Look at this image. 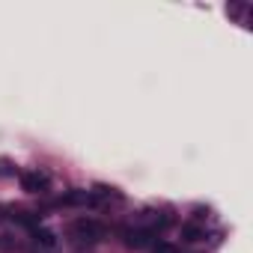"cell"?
I'll list each match as a JSON object with an SVG mask.
<instances>
[{
	"label": "cell",
	"instance_id": "5b68a950",
	"mask_svg": "<svg viewBox=\"0 0 253 253\" xmlns=\"http://www.w3.org/2000/svg\"><path fill=\"white\" fill-rule=\"evenodd\" d=\"M182 238H185V241H200V238H203V229L194 226V223H188V226H182Z\"/></svg>",
	"mask_w": 253,
	"mask_h": 253
},
{
	"label": "cell",
	"instance_id": "8992f818",
	"mask_svg": "<svg viewBox=\"0 0 253 253\" xmlns=\"http://www.w3.org/2000/svg\"><path fill=\"white\" fill-rule=\"evenodd\" d=\"M155 253H176V247H173V244H158Z\"/></svg>",
	"mask_w": 253,
	"mask_h": 253
},
{
	"label": "cell",
	"instance_id": "6da1fadb",
	"mask_svg": "<svg viewBox=\"0 0 253 253\" xmlns=\"http://www.w3.org/2000/svg\"><path fill=\"white\" fill-rule=\"evenodd\" d=\"M104 232H107V229H104L98 220H92V217H78V220H72V226H69V238L78 241V244H95V241L104 238Z\"/></svg>",
	"mask_w": 253,
	"mask_h": 253
},
{
	"label": "cell",
	"instance_id": "277c9868",
	"mask_svg": "<svg viewBox=\"0 0 253 253\" xmlns=\"http://www.w3.org/2000/svg\"><path fill=\"white\" fill-rule=\"evenodd\" d=\"M33 238H36L39 247L57 250V232H51V229H45V226H36V229H33Z\"/></svg>",
	"mask_w": 253,
	"mask_h": 253
},
{
	"label": "cell",
	"instance_id": "7a4b0ae2",
	"mask_svg": "<svg viewBox=\"0 0 253 253\" xmlns=\"http://www.w3.org/2000/svg\"><path fill=\"white\" fill-rule=\"evenodd\" d=\"M48 185H51V179H48V173H42V170H30V173L21 176V188H24L27 194H45Z\"/></svg>",
	"mask_w": 253,
	"mask_h": 253
},
{
	"label": "cell",
	"instance_id": "3957f363",
	"mask_svg": "<svg viewBox=\"0 0 253 253\" xmlns=\"http://www.w3.org/2000/svg\"><path fill=\"white\" fill-rule=\"evenodd\" d=\"M152 229H125L122 238H125V247H131V250H143L152 244Z\"/></svg>",
	"mask_w": 253,
	"mask_h": 253
}]
</instances>
